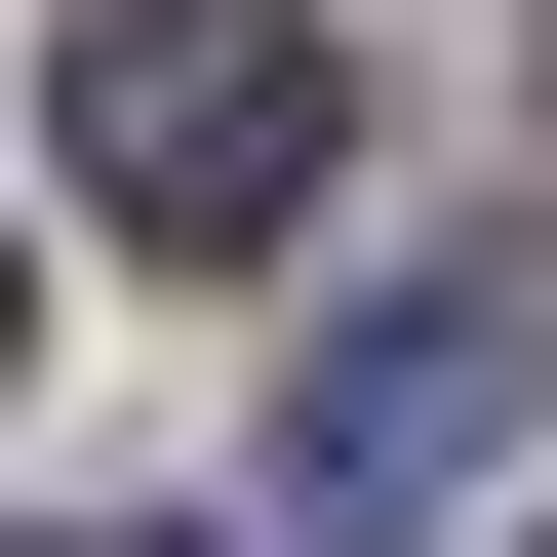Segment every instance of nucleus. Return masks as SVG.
I'll return each mask as SVG.
<instances>
[{"label": "nucleus", "mask_w": 557, "mask_h": 557, "mask_svg": "<svg viewBox=\"0 0 557 557\" xmlns=\"http://www.w3.org/2000/svg\"><path fill=\"white\" fill-rule=\"evenodd\" d=\"M40 160H81L120 239H278V199L359 160V81H319L278 0H81V81H40Z\"/></svg>", "instance_id": "1"}, {"label": "nucleus", "mask_w": 557, "mask_h": 557, "mask_svg": "<svg viewBox=\"0 0 557 557\" xmlns=\"http://www.w3.org/2000/svg\"><path fill=\"white\" fill-rule=\"evenodd\" d=\"M0 319H40V278H0Z\"/></svg>", "instance_id": "3"}, {"label": "nucleus", "mask_w": 557, "mask_h": 557, "mask_svg": "<svg viewBox=\"0 0 557 557\" xmlns=\"http://www.w3.org/2000/svg\"><path fill=\"white\" fill-rule=\"evenodd\" d=\"M518 438H557V278H398V319H319V398H278V518L398 557V518H478Z\"/></svg>", "instance_id": "2"}]
</instances>
